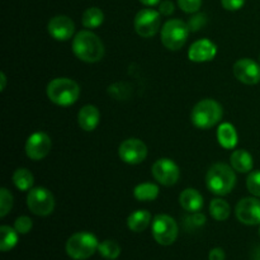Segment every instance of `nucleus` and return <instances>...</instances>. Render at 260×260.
Masks as SVG:
<instances>
[{
  "label": "nucleus",
  "mask_w": 260,
  "mask_h": 260,
  "mask_svg": "<svg viewBox=\"0 0 260 260\" xmlns=\"http://www.w3.org/2000/svg\"><path fill=\"white\" fill-rule=\"evenodd\" d=\"M73 51L84 62H98L104 56V45L91 30H80L73 40Z\"/></svg>",
  "instance_id": "nucleus-1"
},
{
  "label": "nucleus",
  "mask_w": 260,
  "mask_h": 260,
  "mask_svg": "<svg viewBox=\"0 0 260 260\" xmlns=\"http://www.w3.org/2000/svg\"><path fill=\"white\" fill-rule=\"evenodd\" d=\"M206 184L210 192L216 196H226L231 193L236 184V175L233 167L223 162L213 164L206 175Z\"/></svg>",
  "instance_id": "nucleus-2"
},
{
  "label": "nucleus",
  "mask_w": 260,
  "mask_h": 260,
  "mask_svg": "<svg viewBox=\"0 0 260 260\" xmlns=\"http://www.w3.org/2000/svg\"><path fill=\"white\" fill-rule=\"evenodd\" d=\"M47 96L52 103L61 107H69L76 103L80 95V86L75 80L69 78H56L48 83Z\"/></svg>",
  "instance_id": "nucleus-3"
},
{
  "label": "nucleus",
  "mask_w": 260,
  "mask_h": 260,
  "mask_svg": "<svg viewBox=\"0 0 260 260\" xmlns=\"http://www.w3.org/2000/svg\"><path fill=\"white\" fill-rule=\"evenodd\" d=\"M222 114L223 109L218 102L213 99H203L194 106L190 119L197 128L208 129L221 121Z\"/></svg>",
  "instance_id": "nucleus-4"
},
{
  "label": "nucleus",
  "mask_w": 260,
  "mask_h": 260,
  "mask_svg": "<svg viewBox=\"0 0 260 260\" xmlns=\"http://www.w3.org/2000/svg\"><path fill=\"white\" fill-rule=\"evenodd\" d=\"M98 239L90 233H76L66 243V253L71 259L85 260L98 251Z\"/></svg>",
  "instance_id": "nucleus-5"
},
{
  "label": "nucleus",
  "mask_w": 260,
  "mask_h": 260,
  "mask_svg": "<svg viewBox=\"0 0 260 260\" xmlns=\"http://www.w3.org/2000/svg\"><path fill=\"white\" fill-rule=\"evenodd\" d=\"M188 23L180 19H170L162 25L161 43L172 51H178L185 45L189 36Z\"/></svg>",
  "instance_id": "nucleus-6"
},
{
  "label": "nucleus",
  "mask_w": 260,
  "mask_h": 260,
  "mask_svg": "<svg viewBox=\"0 0 260 260\" xmlns=\"http://www.w3.org/2000/svg\"><path fill=\"white\" fill-rule=\"evenodd\" d=\"M152 236L155 241L162 246H169L177 240L178 229L177 222L168 215H157L152 220Z\"/></svg>",
  "instance_id": "nucleus-7"
},
{
  "label": "nucleus",
  "mask_w": 260,
  "mask_h": 260,
  "mask_svg": "<svg viewBox=\"0 0 260 260\" xmlns=\"http://www.w3.org/2000/svg\"><path fill=\"white\" fill-rule=\"evenodd\" d=\"M27 206L30 212L37 216H48L55 208L53 194L43 187L32 188L27 196Z\"/></svg>",
  "instance_id": "nucleus-8"
},
{
  "label": "nucleus",
  "mask_w": 260,
  "mask_h": 260,
  "mask_svg": "<svg viewBox=\"0 0 260 260\" xmlns=\"http://www.w3.org/2000/svg\"><path fill=\"white\" fill-rule=\"evenodd\" d=\"M134 24L137 35L144 38L152 37V36L156 35L160 24H161L160 12H156L154 9L140 10L135 17Z\"/></svg>",
  "instance_id": "nucleus-9"
},
{
  "label": "nucleus",
  "mask_w": 260,
  "mask_h": 260,
  "mask_svg": "<svg viewBox=\"0 0 260 260\" xmlns=\"http://www.w3.org/2000/svg\"><path fill=\"white\" fill-rule=\"evenodd\" d=\"M151 173L155 179L165 187L174 185L180 177L179 167L172 159H168V157L156 160L152 165Z\"/></svg>",
  "instance_id": "nucleus-10"
},
{
  "label": "nucleus",
  "mask_w": 260,
  "mask_h": 260,
  "mask_svg": "<svg viewBox=\"0 0 260 260\" xmlns=\"http://www.w3.org/2000/svg\"><path fill=\"white\" fill-rule=\"evenodd\" d=\"M118 155L122 161L129 165H136L144 161L147 156V147L141 140L127 139L119 145Z\"/></svg>",
  "instance_id": "nucleus-11"
},
{
  "label": "nucleus",
  "mask_w": 260,
  "mask_h": 260,
  "mask_svg": "<svg viewBox=\"0 0 260 260\" xmlns=\"http://www.w3.org/2000/svg\"><path fill=\"white\" fill-rule=\"evenodd\" d=\"M235 213L238 220L244 225H260V201L254 197L243 198L239 201Z\"/></svg>",
  "instance_id": "nucleus-12"
},
{
  "label": "nucleus",
  "mask_w": 260,
  "mask_h": 260,
  "mask_svg": "<svg viewBox=\"0 0 260 260\" xmlns=\"http://www.w3.org/2000/svg\"><path fill=\"white\" fill-rule=\"evenodd\" d=\"M234 75L240 83L255 85L260 83V65L251 58H240L234 65Z\"/></svg>",
  "instance_id": "nucleus-13"
},
{
  "label": "nucleus",
  "mask_w": 260,
  "mask_h": 260,
  "mask_svg": "<svg viewBox=\"0 0 260 260\" xmlns=\"http://www.w3.org/2000/svg\"><path fill=\"white\" fill-rule=\"evenodd\" d=\"M51 150V139L45 132H35L25 142V154L32 160H42Z\"/></svg>",
  "instance_id": "nucleus-14"
},
{
  "label": "nucleus",
  "mask_w": 260,
  "mask_h": 260,
  "mask_svg": "<svg viewBox=\"0 0 260 260\" xmlns=\"http://www.w3.org/2000/svg\"><path fill=\"white\" fill-rule=\"evenodd\" d=\"M47 29L56 41H68L75 32V24L66 15H56L48 22Z\"/></svg>",
  "instance_id": "nucleus-15"
},
{
  "label": "nucleus",
  "mask_w": 260,
  "mask_h": 260,
  "mask_svg": "<svg viewBox=\"0 0 260 260\" xmlns=\"http://www.w3.org/2000/svg\"><path fill=\"white\" fill-rule=\"evenodd\" d=\"M216 53H217V47L215 43L207 38H202L190 45L188 50V57L193 62H207L215 58Z\"/></svg>",
  "instance_id": "nucleus-16"
},
{
  "label": "nucleus",
  "mask_w": 260,
  "mask_h": 260,
  "mask_svg": "<svg viewBox=\"0 0 260 260\" xmlns=\"http://www.w3.org/2000/svg\"><path fill=\"white\" fill-rule=\"evenodd\" d=\"M99 119H101V113H99V109L95 106H84L83 108L79 111L78 114V122L79 126L81 127V129L86 132H91L96 128V126L99 124Z\"/></svg>",
  "instance_id": "nucleus-17"
},
{
  "label": "nucleus",
  "mask_w": 260,
  "mask_h": 260,
  "mask_svg": "<svg viewBox=\"0 0 260 260\" xmlns=\"http://www.w3.org/2000/svg\"><path fill=\"white\" fill-rule=\"evenodd\" d=\"M179 203L183 207V210L196 213L202 210L205 201H203L202 194L197 189H194V188H187V189H184L180 193Z\"/></svg>",
  "instance_id": "nucleus-18"
},
{
  "label": "nucleus",
  "mask_w": 260,
  "mask_h": 260,
  "mask_svg": "<svg viewBox=\"0 0 260 260\" xmlns=\"http://www.w3.org/2000/svg\"><path fill=\"white\" fill-rule=\"evenodd\" d=\"M231 167L239 173H249L253 169V156L246 150H235L230 156Z\"/></svg>",
  "instance_id": "nucleus-19"
},
{
  "label": "nucleus",
  "mask_w": 260,
  "mask_h": 260,
  "mask_svg": "<svg viewBox=\"0 0 260 260\" xmlns=\"http://www.w3.org/2000/svg\"><path fill=\"white\" fill-rule=\"evenodd\" d=\"M151 222V213L146 210H137L128 216L127 226L134 233H142Z\"/></svg>",
  "instance_id": "nucleus-20"
},
{
  "label": "nucleus",
  "mask_w": 260,
  "mask_h": 260,
  "mask_svg": "<svg viewBox=\"0 0 260 260\" xmlns=\"http://www.w3.org/2000/svg\"><path fill=\"white\" fill-rule=\"evenodd\" d=\"M217 140L225 149H234L238 145V132L231 123H222L217 129Z\"/></svg>",
  "instance_id": "nucleus-21"
},
{
  "label": "nucleus",
  "mask_w": 260,
  "mask_h": 260,
  "mask_svg": "<svg viewBox=\"0 0 260 260\" xmlns=\"http://www.w3.org/2000/svg\"><path fill=\"white\" fill-rule=\"evenodd\" d=\"M159 187L154 183H141L134 189V196L140 202H151L159 197Z\"/></svg>",
  "instance_id": "nucleus-22"
},
{
  "label": "nucleus",
  "mask_w": 260,
  "mask_h": 260,
  "mask_svg": "<svg viewBox=\"0 0 260 260\" xmlns=\"http://www.w3.org/2000/svg\"><path fill=\"white\" fill-rule=\"evenodd\" d=\"M0 250L9 251L17 245L18 243V231L14 228L3 225L0 228Z\"/></svg>",
  "instance_id": "nucleus-23"
},
{
  "label": "nucleus",
  "mask_w": 260,
  "mask_h": 260,
  "mask_svg": "<svg viewBox=\"0 0 260 260\" xmlns=\"http://www.w3.org/2000/svg\"><path fill=\"white\" fill-rule=\"evenodd\" d=\"M81 22H83L84 27L89 28V29L98 28L104 22V13L102 12V9L96 7L89 8V9L84 12Z\"/></svg>",
  "instance_id": "nucleus-24"
},
{
  "label": "nucleus",
  "mask_w": 260,
  "mask_h": 260,
  "mask_svg": "<svg viewBox=\"0 0 260 260\" xmlns=\"http://www.w3.org/2000/svg\"><path fill=\"white\" fill-rule=\"evenodd\" d=\"M210 213L216 221H225L230 217L231 207L226 201L216 198L210 203Z\"/></svg>",
  "instance_id": "nucleus-25"
},
{
  "label": "nucleus",
  "mask_w": 260,
  "mask_h": 260,
  "mask_svg": "<svg viewBox=\"0 0 260 260\" xmlns=\"http://www.w3.org/2000/svg\"><path fill=\"white\" fill-rule=\"evenodd\" d=\"M35 179L33 174L25 168H19L13 174V183L19 190H29L32 189V185Z\"/></svg>",
  "instance_id": "nucleus-26"
},
{
  "label": "nucleus",
  "mask_w": 260,
  "mask_h": 260,
  "mask_svg": "<svg viewBox=\"0 0 260 260\" xmlns=\"http://www.w3.org/2000/svg\"><path fill=\"white\" fill-rule=\"evenodd\" d=\"M98 251L104 259L116 260L121 254V246L114 240H104L99 244Z\"/></svg>",
  "instance_id": "nucleus-27"
},
{
  "label": "nucleus",
  "mask_w": 260,
  "mask_h": 260,
  "mask_svg": "<svg viewBox=\"0 0 260 260\" xmlns=\"http://www.w3.org/2000/svg\"><path fill=\"white\" fill-rule=\"evenodd\" d=\"M13 207V196L7 188L0 190V217H5Z\"/></svg>",
  "instance_id": "nucleus-28"
},
{
  "label": "nucleus",
  "mask_w": 260,
  "mask_h": 260,
  "mask_svg": "<svg viewBox=\"0 0 260 260\" xmlns=\"http://www.w3.org/2000/svg\"><path fill=\"white\" fill-rule=\"evenodd\" d=\"M246 187L251 194L260 197V170H255L249 174L246 179Z\"/></svg>",
  "instance_id": "nucleus-29"
},
{
  "label": "nucleus",
  "mask_w": 260,
  "mask_h": 260,
  "mask_svg": "<svg viewBox=\"0 0 260 260\" xmlns=\"http://www.w3.org/2000/svg\"><path fill=\"white\" fill-rule=\"evenodd\" d=\"M32 226L33 222L28 216H20L14 222V229L18 231V234H22V235L29 233L32 230Z\"/></svg>",
  "instance_id": "nucleus-30"
},
{
  "label": "nucleus",
  "mask_w": 260,
  "mask_h": 260,
  "mask_svg": "<svg viewBox=\"0 0 260 260\" xmlns=\"http://www.w3.org/2000/svg\"><path fill=\"white\" fill-rule=\"evenodd\" d=\"M178 5L185 13H197L202 7V0H178Z\"/></svg>",
  "instance_id": "nucleus-31"
},
{
  "label": "nucleus",
  "mask_w": 260,
  "mask_h": 260,
  "mask_svg": "<svg viewBox=\"0 0 260 260\" xmlns=\"http://www.w3.org/2000/svg\"><path fill=\"white\" fill-rule=\"evenodd\" d=\"M206 24V15L205 14H197L193 18H190L189 23H188V27L192 32H197L200 30L203 25Z\"/></svg>",
  "instance_id": "nucleus-32"
},
{
  "label": "nucleus",
  "mask_w": 260,
  "mask_h": 260,
  "mask_svg": "<svg viewBox=\"0 0 260 260\" xmlns=\"http://www.w3.org/2000/svg\"><path fill=\"white\" fill-rule=\"evenodd\" d=\"M221 4L225 8L226 10H230V12H235L243 8V5L245 4V0H221Z\"/></svg>",
  "instance_id": "nucleus-33"
},
{
  "label": "nucleus",
  "mask_w": 260,
  "mask_h": 260,
  "mask_svg": "<svg viewBox=\"0 0 260 260\" xmlns=\"http://www.w3.org/2000/svg\"><path fill=\"white\" fill-rule=\"evenodd\" d=\"M205 223H206L205 215H202V213L200 212H196L194 215L187 218V225H190L192 228H201V226L205 225Z\"/></svg>",
  "instance_id": "nucleus-34"
},
{
  "label": "nucleus",
  "mask_w": 260,
  "mask_h": 260,
  "mask_svg": "<svg viewBox=\"0 0 260 260\" xmlns=\"http://www.w3.org/2000/svg\"><path fill=\"white\" fill-rule=\"evenodd\" d=\"M174 4H173L170 0H164V2L160 3L159 7V12L160 14L162 15H172L174 13Z\"/></svg>",
  "instance_id": "nucleus-35"
},
{
  "label": "nucleus",
  "mask_w": 260,
  "mask_h": 260,
  "mask_svg": "<svg viewBox=\"0 0 260 260\" xmlns=\"http://www.w3.org/2000/svg\"><path fill=\"white\" fill-rule=\"evenodd\" d=\"M208 260H225V251L221 248H215L208 254Z\"/></svg>",
  "instance_id": "nucleus-36"
},
{
  "label": "nucleus",
  "mask_w": 260,
  "mask_h": 260,
  "mask_svg": "<svg viewBox=\"0 0 260 260\" xmlns=\"http://www.w3.org/2000/svg\"><path fill=\"white\" fill-rule=\"evenodd\" d=\"M140 3H142V4L146 5V7H154V5L161 3V0H140Z\"/></svg>",
  "instance_id": "nucleus-37"
},
{
  "label": "nucleus",
  "mask_w": 260,
  "mask_h": 260,
  "mask_svg": "<svg viewBox=\"0 0 260 260\" xmlns=\"http://www.w3.org/2000/svg\"><path fill=\"white\" fill-rule=\"evenodd\" d=\"M0 80H2V86H0V90H4L5 89V85H7V76H5V74L4 73H2L0 74Z\"/></svg>",
  "instance_id": "nucleus-38"
},
{
  "label": "nucleus",
  "mask_w": 260,
  "mask_h": 260,
  "mask_svg": "<svg viewBox=\"0 0 260 260\" xmlns=\"http://www.w3.org/2000/svg\"><path fill=\"white\" fill-rule=\"evenodd\" d=\"M259 236H260V228H259Z\"/></svg>",
  "instance_id": "nucleus-39"
}]
</instances>
